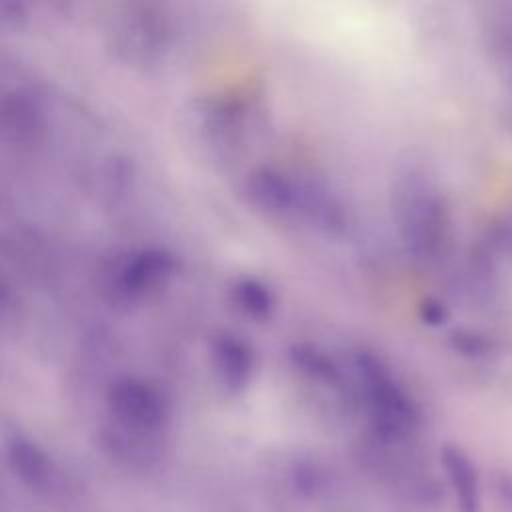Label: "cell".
Returning a JSON list of instances; mask_svg holds the SVG:
<instances>
[{
	"mask_svg": "<svg viewBox=\"0 0 512 512\" xmlns=\"http://www.w3.org/2000/svg\"><path fill=\"white\" fill-rule=\"evenodd\" d=\"M348 374L354 400L364 408L370 428L380 442L396 444L414 434L418 426L416 404L378 354L354 350Z\"/></svg>",
	"mask_w": 512,
	"mask_h": 512,
	"instance_id": "6da1fadb",
	"label": "cell"
},
{
	"mask_svg": "<svg viewBox=\"0 0 512 512\" xmlns=\"http://www.w3.org/2000/svg\"><path fill=\"white\" fill-rule=\"evenodd\" d=\"M248 196L260 210L276 218H296L310 226L332 232L344 218L338 196L312 180H300L280 168H258L246 184Z\"/></svg>",
	"mask_w": 512,
	"mask_h": 512,
	"instance_id": "7a4b0ae2",
	"label": "cell"
},
{
	"mask_svg": "<svg viewBox=\"0 0 512 512\" xmlns=\"http://www.w3.org/2000/svg\"><path fill=\"white\" fill-rule=\"evenodd\" d=\"M392 212L406 252L414 260H430L438 254L446 212L436 186L418 168L402 170L392 188Z\"/></svg>",
	"mask_w": 512,
	"mask_h": 512,
	"instance_id": "3957f363",
	"label": "cell"
},
{
	"mask_svg": "<svg viewBox=\"0 0 512 512\" xmlns=\"http://www.w3.org/2000/svg\"><path fill=\"white\" fill-rule=\"evenodd\" d=\"M106 406L110 426L144 438L158 440L170 420L166 394L140 376L116 378L106 392Z\"/></svg>",
	"mask_w": 512,
	"mask_h": 512,
	"instance_id": "277c9868",
	"label": "cell"
},
{
	"mask_svg": "<svg viewBox=\"0 0 512 512\" xmlns=\"http://www.w3.org/2000/svg\"><path fill=\"white\" fill-rule=\"evenodd\" d=\"M176 272L172 252L156 246L120 256L108 270V290L116 300L136 302L164 288Z\"/></svg>",
	"mask_w": 512,
	"mask_h": 512,
	"instance_id": "5b68a950",
	"label": "cell"
},
{
	"mask_svg": "<svg viewBox=\"0 0 512 512\" xmlns=\"http://www.w3.org/2000/svg\"><path fill=\"white\" fill-rule=\"evenodd\" d=\"M112 48L132 64L156 62L168 46L166 18L150 4L126 6L112 22Z\"/></svg>",
	"mask_w": 512,
	"mask_h": 512,
	"instance_id": "8992f818",
	"label": "cell"
},
{
	"mask_svg": "<svg viewBox=\"0 0 512 512\" xmlns=\"http://www.w3.org/2000/svg\"><path fill=\"white\" fill-rule=\"evenodd\" d=\"M288 360L294 368V372L316 386H322L326 390L338 392L342 396H352V380L348 370H344L330 354H326L322 348L314 344H294L288 350Z\"/></svg>",
	"mask_w": 512,
	"mask_h": 512,
	"instance_id": "52a82bcc",
	"label": "cell"
},
{
	"mask_svg": "<svg viewBox=\"0 0 512 512\" xmlns=\"http://www.w3.org/2000/svg\"><path fill=\"white\" fill-rule=\"evenodd\" d=\"M212 362L220 386L228 394L242 392L254 374L252 348L234 334H220L212 344Z\"/></svg>",
	"mask_w": 512,
	"mask_h": 512,
	"instance_id": "ba28073f",
	"label": "cell"
},
{
	"mask_svg": "<svg viewBox=\"0 0 512 512\" xmlns=\"http://www.w3.org/2000/svg\"><path fill=\"white\" fill-rule=\"evenodd\" d=\"M0 124L4 134L18 142H36L44 130V116L34 94L14 88L4 92L0 102Z\"/></svg>",
	"mask_w": 512,
	"mask_h": 512,
	"instance_id": "9c48e42d",
	"label": "cell"
},
{
	"mask_svg": "<svg viewBox=\"0 0 512 512\" xmlns=\"http://www.w3.org/2000/svg\"><path fill=\"white\" fill-rule=\"evenodd\" d=\"M442 468L452 486L460 512H482L480 478L470 456L458 446L446 444L440 454Z\"/></svg>",
	"mask_w": 512,
	"mask_h": 512,
	"instance_id": "30bf717a",
	"label": "cell"
},
{
	"mask_svg": "<svg viewBox=\"0 0 512 512\" xmlns=\"http://www.w3.org/2000/svg\"><path fill=\"white\" fill-rule=\"evenodd\" d=\"M6 460L14 476L28 488H46L54 476V466L48 454L22 434H12L6 440Z\"/></svg>",
	"mask_w": 512,
	"mask_h": 512,
	"instance_id": "8fae6325",
	"label": "cell"
},
{
	"mask_svg": "<svg viewBox=\"0 0 512 512\" xmlns=\"http://www.w3.org/2000/svg\"><path fill=\"white\" fill-rule=\"evenodd\" d=\"M234 304L250 318H268L274 310V296L266 284L256 278H238L232 286Z\"/></svg>",
	"mask_w": 512,
	"mask_h": 512,
	"instance_id": "7c38bea8",
	"label": "cell"
},
{
	"mask_svg": "<svg viewBox=\"0 0 512 512\" xmlns=\"http://www.w3.org/2000/svg\"><path fill=\"white\" fill-rule=\"evenodd\" d=\"M498 490H500V494L512 504V480H502L500 486H498Z\"/></svg>",
	"mask_w": 512,
	"mask_h": 512,
	"instance_id": "4fadbf2b",
	"label": "cell"
}]
</instances>
